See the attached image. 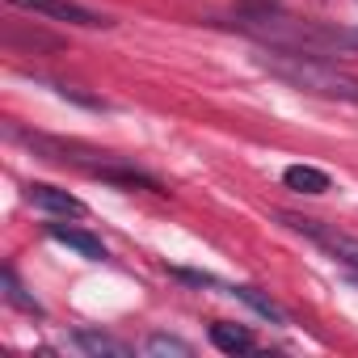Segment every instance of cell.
Returning <instances> with one entry per match:
<instances>
[{
  "mask_svg": "<svg viewBox=\"0 0 358 358\" xmlns=\"http://www.w3.org/2000/svg\"><path fill=\"white\" fill-rule=\"evenodd\" d=\"M257 64L278 76L282 85L299 89V93H312V97H333V101H358V76L337 68L333 59H320V55H308L299 47H270L257 55Z\"/></svg>",
  "mask_w": 358,
  "mask_h": 358,
  "instance_id": "obj_1",
  "label": "cell"
},
{
  "mask_svg": "<svg viewBox=\"0 0 358 358\" xmlns=\"http://www.w3.org/2000/svg\"><path fill=\"white\" fill-rule=\"evenodd\" d=\"M278 220H282L287 228L303 232L308 241H316L324 253H333L337 262H345V266L358 274V236H345V232H337V228H329V224H320V220H303V215H287V211H278Z\"/></svg>",
  "mask_w": 358,
  "mask_h": 358,
  "instance_id": "obj_2",
  "label": "cell"
},
{
  "mask_svg": "<svg viewBox=\"0 0 358 358\" xmlns=\"http://www.w3.org/2000/svg\"><path fill=\"white\" fill-rule=\"evenodd\" d=\"M354 278H358V274H354Z\"/></svg>",
  "mask_w": 358,
  "mask_h": 358,
  "instance_id": "obj_13",
  "label": "cell"
},
{
  "mask_svg": "<svg viewBox=\"0 0 358 358\" xmlns=\"http://www.w3.org/2000/svg\"><path fill=\"white\" fill-rule=\"evenodd\" d=\"M232 295H236V299H245L257 316H266V320H274V324H287V312H282L274 299H266L257 287H232Z\"/></svg>",
  "mask_w": 358,
  "mask_h": 358,
  "instance_id": "obj_10",
  "label": "cell"
},
{
  "mask_svg": "<svg viewBox=\"0 0 358 358\" xmlns=\"http://www.w3.org/2000/svg\"><path fill=\"white\" fill-rule=\"evenodd\" d=\"M282 186L295 194H324L329 190V173L312 169V164H287L282 169Z\"/></svg>",
  "mask_w": 358,
  "mask_h": 358,
  "instance_id": "obj_6",
  "label": "cell"
},
{
  "mask_svg": "<svg viewBox=\"0 0 358 358\" xmlns=\"http://www.w3.org/2000/svg\"><path fill=\"white\" fill-rule=\"evenodd\" d=\"M0 282H5V299H9L13 308H22V312H30V316H43V303H38L34 295H26V287H22V278H17V270H13V266H5Z\"/></svg>",
  "mask_w": 358,
  "mask_h": 358,
  "instance_id": "obj_9",
  "label": "cell"
},
{
  "mask_svg": "<svg viewBox=\"0 0 358 358\" xmlns=\"http://www.w3.org/2000/svg\"><path fill=\"white\" fill-rule=\"evenodd\" d=\"M17 9H30L38 17H51V22H64V26H85V30H97V26H110V17L76 5V0H9Z\"/></svg>",
  "mask_w": 358,
  "mask_h": 358,
  "instance_id": "obj_3",
  "label": "cell"
},
{
  "mask_svg": "<svg viewBox=\"0 0 358 358\" xmlns=\"http://www.w3.org/2000/svg\"><path fill=\"white\" fill-rule=\"evenodd\" d=\"M211 345L215 350H224V354H249V350H257V337L245 329V324H211Z\"/></svg>",
  "mask_w": 358,
  "mask_h": 358,
  "instance_id": "obj_7",
  "label": "cell"
},
{
  "mask_svg": "<svg viewBox=\"0 0 358 358\" xmlns=\"http://www.w3.org/2000/svg\"><path fill=\"white\" fill-rule=\"evenodd\" d=\"M148 354H177V358H190L194 350H190V341H182V337H169V333H156V337H148V345H143Z\"/></svg>",
  "mask_w": 358,
  "mask_h": 358,
  "instance_id": "obj_11",
  "label": "cell"
},
{
  "mask_svg": "<svg viewBox=\"0 0 358 358\" xmlns=\"http://www.w3.org/2000/svg\"><path fill=\"white\" fill-rule=\"evenodd\" d=\"M26 199H30V207L43 211V215H59V220L85 215V203H80L76 194H68V190H59V186H47V182L26 186Z\"/></svg>",
  "mask_w": 358,
  "mask_h": 358,
  "instance_id": "obj_4",
  "label": "cell"
},
{
  "mask_svg": "<svg viewBox=\"0 0 358 358\" xmlns=\"http://www.w3.org/2000/svg\"><path fill=\"white\" fill-rule=\"evenodd\" d=\"M47 236H51V241H59V245H68L72 253H80V257H89V262H106V245H101L97 236L80 232V228H68V224H47Z\"/></svg>",
  "mask_w": 358,
  "mask_h": 358,
  "instance_id": "obj_5",
  "label": "cell"
},
{
  "mask_svg": "<svg viewBox=\"0 0 358 358\" xmlns=\"http://www.w3.org/2000/svg\"><path fill=\"white\" fill-rule=\"evenodd\" d=\"M85 354H110V358H131V345L127 341H114V337H106V333H89V329H80L76 337H72Z\"/></svg>",
  "mask_w": 358,
  "mask_h": 358,
  "instance_id": "obj_8",
  "label": "cell"
},
{
  "mask_svg": "<svg viewBox=\"0 0 358 358\" xmlns=\"http://www.w3.org/2000/svg\"><path fill=\"white\" fill-rule=\"evenodd\" d=\"M282 9V0H241V13H274Z\"/></svg>",
  "mask_w": 358,
  "mask_h": 358,
  "instance_id": "obj_12",
  "label": "cell"
}]
</instances>
